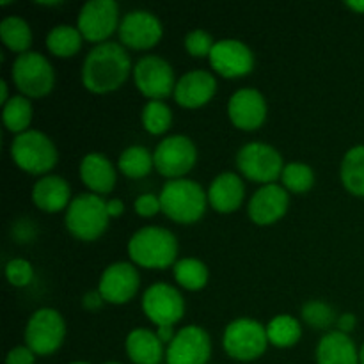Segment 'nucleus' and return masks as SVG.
<instances>
[{"label":"nucleus","mask_w":364,"mask_h":364,"mask_svg":"<svg viewBox=\"0 0 364 364\" xmlns=\"http://www.w3.org/2000/svg\"><path fill=\"white\" fill-rule=\"evenodd\" d=\"M132 71V60L123 45L105 41L96 45L82 64V84L87 91L105 95L119 89Z\"/></svg>","instance_id":"obj_1"},{"label":"nucleus","mask_w":364,"mask_h":364,"mask_svg":"<svg viewBox=\"0 0 364 364\" xmlns=\"http://www.w3.org/2000/svg\"><path fill=\"white\" fill-rule=\"evenodd\" d=\"M128 255L144 269H167L176 262L178 240L166 228L146 226L130 238Z\"/></svg>","instance_id":"obj_2"},{"label":"nucleus","mask_w":364,"mask_h":364,"mask_svg":"<svg viewBox=\"0 0 364 364\" xmlns=\"http://www.w3.org/2000/svg\"><path fill=\"white\" fill-rule=\"evenodd\" d=\"M162 212L171 220L180 224H194L205 215L208 205V194L201 185L188 178L169 180L160 192Z\"/></svg>","instance_id":"obj_3"},{"label":"nucleus","mask_w":364,"mask_h":364,"mask_svg":"<svg viewBox=\"0 0 364 364\" xmlns=\"http://www.w3.org/2000/svg\"><path fill=\"white\" fill-rule=\"evenodd\" d=\"M66 228L75 238L92 242L102 237L109 228L110 215L107 201L96 194H80L70 203L66 210Z\"/></svg>","instance_id":"obj_4"},{"label":"nucleus","mask_w":364,"mask_h":364,"mask_svg":"<svg viewBox=\"0 0 364 364\" xmlns=\"http://www.w3.org/2000/svg\"><path fill=\"white\" fill-rule=\"evenodd\" d=\"M11 156L21 171L28 174H46L57 166L59 153L48 135L27 130L11 142Z\"/></svg>","instance_id":"obj_5"},{"label":"nucleus","mask_w":364,"mask_h":364,"mask_svg":"<svg viewBox=\"0 0 364 364\" xmlns=\"http://www.w3.org/2000/svg\"><path fill=\"white\" fill-rule=\"evenodd\" d=\"M14 85L27 98H43L55 85V71L50 60L38 52L18 55L11 70Z\"/></svg>","instance_id":"obj_6"},{"label":"nucleus","mask_w":364,"mask_h":364,"mask_svg":"<svg viewBox=\"0 0 364 364\" xmlns=\"http://www.w3.org/2000/svg\"><path fill=\"white\" fill-rule=\"evenodd\" d=\"M223 345L230 358L245 363L255 361L269 347L267 327L252 318L233 320L224 331Z\"/></svg>","instance_id":"obj_7"},{"label":"nucleus","mask_w":364,"mask_h":364,"mask_svg":"<svg viewBox=\"0 0 364 364\" xmlns=\"http://www.w3.org/2000/svg\"><path fill=\"white\" fill-rule=\"evenodd\" d=\"M66 338V322L57 309L41 308L32 313L25 327V347L36 355H52Z\"/></svg>","instance_id":"obj_8"},{"label":"nucleus","mask_w":364,"mask_h":364,"mask_svg":"<svg viewBox=\"0 0 364 364\" xmlns=\"http://www.w3.org/2000/svg\"><path fill=\"white\" fill-rule=\"evenodd\" d=\"M237 167L245 178L270 185L281 178L284 169L283 156L265 142H249L237 153Z\"/></svg>","instance_id":"obj_9"},{"label":"nucleus","mask_w":364,"mask_h":364,"mask_svg":"<svg viewBox=\"0 0 364 364\" xmlns=\"http://www.w3.org/2000/svg\"><path fill=\"white\" fill-rule=\"evenodd\" d=\"M153 159H155L156 171L162 176L169 180H180L196 166L198 149L194 142L185 135H171L156 146Z\"/></svg>","instance_id":"obj_10"},{"label":"nucleus","mask_w":364,"mask_h":364,"mask_svg":"<svg viewBox=\"0 0 364 364\" xmlns=\"http://www.w3.org/2000/svg\"><path fill=\"white\" fill-rule=\"evenodd\" d=\"M119 6L116 0H89L78 13L77 28L91 43H105L119 28Z\"/></svg>","instance_id":"obj_11"},{"label":"nucleus","mask_w":364,"mask_h":364,"mask_svg":"<svg viewBox=\"0 0 364 364\" xmlns=\"http://www.w3.org/2000/svg\"><path fill=\"white\" fill-rule=\"evenodd\" d=\"M134 80L146 98L156 102H162L171 92L174 95L176 89L173 66L159 55L141 57L134 68Z\"/></svg>","instance_id":"obj_12"},{"label":"nucleus","mask_w":364,"mask_h":364,"mask_svg":"<svg viewBox=\"0 0 364 364\" xmlns=\"http://www.w3.org/2000/svg\"><path fill=\"white\" fill-rule=\"evenodd\" d=\"M142 311L156 327L173 326L185 315V301L180 291L167 283H155L142 295Z\"/></svg>","instance_id":"obj_13"},{"label":"nucleus","mask_w":364,"mask_h":364,"mask_svg":"<svg viewBox=\"0 0 364 364\" xmlns=\"http://www.w3.org/2000/svg\"><path fill=\"white\" fill-rule=\"evenodd\" d=\"M212 355L208 333L199 326L180 329L166 350L167 364H206Z\"/></svg>","instance_id":"obj_14"},{"label":"nucleus","mask_w":364,"mask_h":364,"mask_svg":"<svg viewBox=\"0 0 364 364\" xmlns=\"http://www.w3.org/2000/svg\"><path fill=\"white\" fill-rule=\"evenodd\" d=\"M117 32H119L121 43L134 50L153 48L155 45H159L164 36V28L159 18L144 9H135L124 14Z\"/></svg>","instance_id":"obj_15"},{"label":"nucleus","mask_w":364,"mask_h":364,"mask_svg":"<svg viewBox=\"0 0 364 364\" xmlns=\"http://www.w3.org/2000/svg\"><path fill=\"white\" fill-rule=\"evenodd\" d=\"M141 287L139 270L132 263L117 262L107 267L100 277L98 291L109 304H124L137 295Z\"/></svg>","instance_id":"obj_16"},{"label":"nucleus","mask_w":364,"mask_h":364,"mask_svg":"<svg viewBox=\"0 0 364 364\" xmlns=\"http://www.w3.org/2000/svg\"><path fill=\"white\" fill-rule=\"evenodd\" d=\"M208 59L213 71L226 78L245 77L255 68V55H252L251 48L240 39L215 41Z\"/></svg>","instance_id":"obj_17"},{"label":"nucleus","mask_w":364,"mask_h":364,"mask_svg":"<svg viewBox=\"0 0 364 364\" xmlns=\"http://www.w3.org/2000/svg\"><path fill=\"white\" fill-rule=\"evenodd\" d=\"M228 116L240 130H258L267 119L265 98L256 89H238L228 103Z\"/></svg>","instance_id":"obj_18"},{"label":"nucleus","mask_w":364,"mask_h":364,"mask_svg":"<svg viewBox=\"0 0 364 364\" xmlns=\"http://www.w3.org/2000/svg\"><path fill=\"white\" fill-rule=\"evenodd\" d=\"M288 205H290V196L287 188L276 183L263 185L249 201V217L258 226H269L284 217Z\"/></svg>","instance_id":"obj_19"},{"label":"nucleus","mask_w":364,"mask_h":364,"mask_svg":"<svg viewBox=\"0 0 364 364\" xmlns=\"http://www.w3.org/2000/svg\"><path fill=\"white\" fill-rule=\"evenodd\" d=\"M217 91V80L210 71L192 70L176 82L174 100L185 109H199L213 98Z\"/></svg>","instance_id":"obj_20"},{"label":"nucleus","mask_w":364,"mask_h":364,"mask_svg":"<svg viewBox=\"0 0 364 364\" xmlns=\"http://www.w3.org/2000/svg\"><path fill=\"white\" fill-rule=\"evenodd\" d=\"M80 180L92 194H109L116 187L117 174L112 162L103 153H87L80 162Z\"/></svg>","instance_id":"obj_21"},{"label":"nucleus","mask_w":364,"mask_h":364,"mask_svg":"<svg viewBox=\"0 0 364 364\" xmlns=\"http://www.w3.org/2000/svg\"><path fill=\"white\" fill-rule=\"evenodd\" d=\"M32 201L39 210L46 213H55L68 208L71 199V187L64 178L55 174H46L36 181L32 188Z\"/></svg>","instance_id":"obj_22"},{"label":"nucleus","mask_w":364,"mask_h":364,"mask_svg":"<svg viewBox=\"0 0 364 364\" xmlns=\"http://www.w3.org/2000/svg\"><path fill=\"white\" fill-rule=\"evenodd\" d=\"M244 181L235 173H223L210 183L208 203L219 213H231L244 201Z\"/></svg>","instance_id":"obj_23"},{"label":"nucleus","mask_w":364,"mask_h":364,"mask_svg":"<svg viewBox=\"0 0 364 364\" xmlns=\"http://www.w3.org/2000/svg\"><path fill=\"white\" fill-rule=\"evenodd\" d=\"M318 364H359V352L350 336L341 331H331L316 347Z\"/></svg>","instance_id":"obj_24"},{"label":"nucleus","mask_w":364,"mask_h":364,"mask_svg":"<svg viewBox=\"0 0 364 364\" xmlns=\"http://www.w3.org/2000/svg\"><path fill=\"white\" fill-rule=\"evenodd\" d=\"M127 354L134 364H162L166 358L164 343L156 333L148 329H134L127 336Z\"/></svg>","instance_id":"obj_25"},{"label":"nucleus","mask_w":364,"mask_h":364,"mask_svg":"<svg viewBox=\"0 0 364 364\" xmlns=\"http://www.w3.org/2000/svg\"><path fill=\"white\" fill-rule=\"evenodd\" d=\"M0 38L2 43L16 53L31 52L32 45V31L31 25L20 16H7L0 21Z\"/></svg>","instance_id":"obj_26"},{"label":"nucleus","mask_w":364,"mask_h":364,"mask_svg":"<svg viewBox=\"0 0 364 364\" xmlns=\"http://www.w3.org/2000/svg\"><path fill=\"white\" fill-rule=\"evenodd\" d=\"M341 181L350 194L364 198V146H355L345 153Z\"/></svg>","instance_id":"obj_27"},{"label":"nucleus","mask_w":364,"mask_h":364,"mask_svg":"<svg viewBox=\"0 0 364 364\" xmlns=\"http://www.w3.org/2000/svg\"><path fill=\"white\" fill-rule=\"evenodd\" d=\"M82 41H84V36L73 25H57L46 36V46L50 52L63 59L78 53V50L82 48Z\"/></svg>","instance_id":"obj_28"},{"label":"nucleus","mask_w":364,"mask_h":364,"mask_svg":"<svg viewBox=\"0 0 364 364\" xmlns=\"http://www.w3.org/2000/svg\"><path fill=\"white\" fill-rule=\"evenodd\" d=\"M153 167H155V159L142 146H130L121 153L119 160H117V169L124 176L134 178V180L148 176Z\"/></svg>","instance_id":"obj_29"},{"label":"nucleus","mask_w":364,"mask_h":364,"mask_svg":"<svg viewBox=\"0 0 364 364\" xmlns=\"http://www.w3.org/2000/svg\"><path fill=\"white\" fill-rule=\"evenodd\" d=\"M267 336L269 343L277 348L294 347L302 336V329L299 326V320L290 315H277L270 320L267 326Z\"/></svg>","instance_id":"obj_30"},{"label":"nucleus","mask_w":364,"mask_h":364,"mask_svg":"<svg viewBox=\"0 0 364 364\" xmlns=\"http://www.w3.org/2000/svg\"><path fill=\"white\" fill-rule=\"evenodd\" d=\"M4 124L13 134H23L28 130L32 121V103L27 96H13L2 109Z\"/></svg>","instance_id":"obj_31"},{"label":"nucleus","mask_w":364,"mask_h":364,"mask_svg":"<svg viewBox=\"0 0 364 364\" xmlns=\"http://www.w3.org/2000/svg\"><path fill=\"white\" fill-rule=\"evenodd\" d=\"M208 269L196 258H183L174 263V279L188 291L203 290L208 283Z\"/></svg>","instance_id":"obj_32"},{"label":"nucleus","mask_w":364,"mask_h":364,"mask_svg":"<svg viewBox=\"0 0 364 364\" xmlns=\"http://www.w3.org/2000/svg\"><path fill=\"white\" fill-rule=\"evenodd\" d=\"M173 123V112L164 102L149 100L142 109V124L151 135L166 134Z\"/></svg>","instance_id":"obj_33"},{"label":"nucleus","mask_w":364,"mask_h":364,"mask_svg":"<svg viewBox=\"0 0 364 364\" xmlns=\"http://www.w3.org/2000/svg\"><path fill=\"white\" fill-rule=\"evenodd\" d=\"M281 180H283V185L287 191L295 192V194H302V192H308L313 187V183H315V173H313V169L308 164L291 162L288 166H284Z\"/></svg>","instance_id":"obj_34"},{"label":"nucleus","mask_w":364,"mask_h":364,"mask_svg":"<svg viewBox=\"0 0 364 364\" xmlns=\"http://www.w3.org/2000/svg\"><path fill=\"white\" fill-rule=\"evenodd\" d=\"M302 318H304L308 326L323 331L333 326L336 316H334V309L329 304H326V302L309 301L302 308Z\"/></svg>","instance_id":"obj_35"},{"label":"nucleus","mask_w":364,"mask_h":364,"mask_svg":"<svg viewBox=\"0 0 364 364\" xmlns=\"http://www.w3.org/2000/svg\"><path fill=\"white\" fill-rule=\"evenodd\" d=\"M213 46H215V41H213L212 34L203 31V28H196V31H191L185 36V48L196 59L210 57Z\"/></svg>","instance_id":"obj_36"},{"label":"nucleus","mask_w":364,"mask_h":364,"mask_svg":"<svg viewBox=\"0 0 364 364\" xmlns=\"http://www.w3.org/2000/svg\"><path fill=\"white\" fill-rule=\"evenodd\" d=\"M6 277L13 287L23 288L28 287L34 279V269L27 259H11L6 265Z\"/></svg>","instance_id":"obj_37"},{"label":"nucleus","mask_w":364,"mask_h":364,"mask_svg":"<svg viewBox=\"0 0 364 364\" xmlns=\"http://www.w3.org/2000/svg\"><path fill=\"white\" fill-rule=\"evenodd\" d=\"M135 212L141 217H153L159 212H162L160 198L155 194H142L135 199Z\"/></svg>","instance_id":"obj_38"},{"label":"nucleus","mask_w":364,"mask_h":364,"mask_svg":"<svg viewBox=\"0 0 364 364\" xmlns=\"http://www.w3.org/2000/svg\"><path fill=\"white\" fill-rule=\"evenodd\" d=\"M36 354L28 347H14L6 358V364H34Z\"/></svg>","instance_id":"obj_39"},{"label":"nucleus","mask_w":364,"mask_h":364,"mask_svg":"<svg viewBox=\"0 0 364 364\" xmlns=\"http://www.w3.org/2000/svg\"><path fill=\"white\" fill-rule=\"evenodd\" d=\"M103 297L102 294H100L98 290L96 291H89V294L84 295V299H82V306H84L87 311H96V309H100L103 306Z\"/></svg>","instance_id":"obj_40"},{"label":"nucleus","mask_w":364,"mask_h":364,"mask_svg":"<svg viewBox=\"0 0 364 364\" xmlns=\"http://www.w3.org/2000/svg\"><path fill=\"white\" fill-rule=\"evenodd\" d=\"M355 322H358V320H355V316L352 315V313H345V315H341L340 318H338V331L348 334L355 327Z\"/></svg>","instance_id":"obj_41"},{"label":"nucleus","mask_w":364,"mask_h":364,"mask_svg":"<svg viewBox=\"0 0 364 364\" xmlns=\"http://www.w3.org/2000/svg\"><path fill=\"white\" fill-rule=\"evenodd\" d=\"M156 336H159V340L162 341L164 345H171V341L174 340V336H176V333H174V327L173 326H164V327H159L156 329Z\"/></svg>","instance_id":"obj_42"},{"label":"nucleus","mask_w":364,"mask_h":364,"mask_svg":"<svg viewBox=\"0 0 364 364\" xmlns=\"http://www.w3.org/2000/svg\"><path fill=\"white\" fill-rule=\"evenodd\" d=\"M107 212L110 217H121L124 212V203L121 199H110L107 201Z\"/></svg>","instance_id":"obj_43"},{"label":"nucleus","mask_w":364,"mask_h":364,"mask_svg":"<svg viewBox=\"0 0 364 364\" xmlns=\"http://www.w3.org/2000/svg\"><path fill=\"white\" fill-rule=\"evenodd\" d=\"M347 7H350V9L355 11V13L364 14V0H348Z\"/></svg>","instance_id":"obj_44"},{"label":"nucleus","mask_w":364,"mask_h":364,"mask_svg":"<svg viewBox=\"0 0 364 364\" xmlns=\"http://www.w3.org/2000/svg\"><path fill=\"white\" fill-rule=\"evenodd\" d=\"M0 89H2V100H0V102L4 103V105H6L7 102H9V89H7V82H0Z\"/></svg>","instance_id":"obj_45"},{"label":"nucleus","mask_w":364,"mask_h":364,"mask_svg":"<svg viewBox=\"0 0 364 364\" xmlns=\"http://www.w3.org/2000/svg\"><path fill=\"white\" fill-rule=\"evenodd\" d=\"M36 4H39V6H50V7H52V6H60V4H63V2H60V0H55V2H46V0H38V2H36Z\"/></svg>","instance_id":"obj_46"},{"label":"nucleus","mask_w":364,"mask_h":364,"mask_svg":"<svg viewBox=\"0 0 364 364\" xmlns=\"http://www.w3.org/2000/svg\"><path fill=\"white\" fill-rule=\"evenodd\" d=\"M359 364H364V343H363L361 350H359Z\"/></svg>","instance_id":"obj_47"},{"label":"nucleus","mask_w":364,"mask_h":364,"mask_svg":"<svg viewBox=\"0 0 364 364\" xmlns=\"http://www.w3.org/2000/svg\"><path fill=\"white\" fill-rule=\"evenodd\" d=\"M71 364H91V363H85V361H75V363H71Z\"/></svg>","instance_id":"obj_48"},{"label":"nucleus","mask_w":364,"mask_h":364,"mask_svg":"<svg viewBox=\"0 0 364 364\" xmlns=\"http://www.w3.org/2000/svg\"><path fill=\"white\" fill-rule=\"evenodd\" d=\"M105 364H121V363H105Z\"/></svg>","instance_id":"obj_49"},{"label":"nucleus","mask_w":364,"mask_h":364,"mask_svg":"<svg viewBox=\"0 0 364 364\" xmlns=\"http://www.w3.org/2000/svg\"><path fill=\"white\" fill-rule=\"evenodd\" d=\"M166 364H167V363H166Z\"/></svg>","instance_id":"obj_50"}]
</instances>
